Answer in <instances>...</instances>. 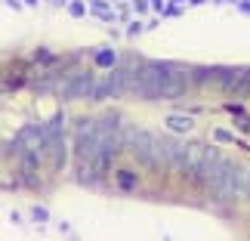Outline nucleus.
<instances>
[{"mask_svg": "<svg viewBox=\"0 0 250 241\" xmlns=\"http://www.w3.org/2000/svg\"><path fill=\"white\" fill-rule=\"evenodd\" d=\"M191 87V78L173 62H139L130 90L142 99H179Z\"/></svg>", "mask_w": 250, "mask_h": 241, "instance_id": "f257e3e1", "label": "nucleus"}, {"mask_svg": "<svg viewBox=\"0 0 250 241\" xmlns=\"http://www.w3.org/2000/svg\"><path fill=\"white\" fill-rule=\"evenodd\" d=\"M204 155H207V146H201V142H182L173 170H179L186 179H198V170H201V164H204Z\"/></svg>", "mask_w": 250, "mask_h": 241, "instance_id": "f03ea898", "label": "nucleus"}, {"mask_svg": "<svg viewBox=\"0 0 250 241\" xmlns=\"http://www.w3.org/2000/svg\"><path fill=\"white\" fill-rule=\"evenodd\" d=\"M244 195H250V167H244L241 161H232V167H229V179H226L223 204H229V201H241Z\"/></svg>", "mask_w": 250, "mask_h": 241, "instance_id": "7ed1b4c3", "label": "nucleus"}, {"mask_svg": "<svg viewBox=\"0 0 250 241\" xmlns=\"http://www.w3.org/2000/svg\"><path fill=\"white\" fill-rule=\"evenodd\" d=\"M133 158L142 161L146 167H155V152H158V133H151V130H139L136 133V139H133Z\"/></svg>", "mask_w": 250, "mask_h": 241, "instance_id": "20e7f679", "label": "nucleus"}, {"mask_svg": "<svg viewBox=\"0 0 250 241\" xmlns=\"http://www.w3.org/2000/svg\"><path fill=\"white\" fill-rule=\"evenodd\" d=\"M96 74H90V71H83V74H78V78H68V84L62 87V96L65 99H93V90H96Z\"/></svg>", "mask_w": 250, "mask_h": 241, "instance_id": "39448f33", "label": "nucleus"}, {"mask_svg": "<svg viewBox=\"0 0 250 241\" xmlns=\"http://www.w3.org/2000/svg\"><path fill=\"white\" fill-rule=\"evenodd\" d=\"M114 189L121 192H136L139 189V176L133 170H114Z\"/></svg>", "mask_w": 250, "mask_h": 241, "instance_id": "423d86ee", "label": "nucleus"}, {"mask_svg": "<svg viewBox=\"0 0 250 241\" xmlns=\"http://www.w3.org/2000/svg\"><path fill=\"white\" fill-rule=\"evenodd\" d=\"M167 127L173 133H188L195 124H191V118H186V114H170V118H167Z\"/></svg>", "mask_w": 250, "mask_h": 241, "instance_id": "0eeeda50", "label": "nucleus"}, {"mask_svg": "<svg viewBox=\"0 0 250 241\" xmlns=\"http://www.w3.org/2000/svg\"><path fill=\"white\" fill-rule=\"evenodd\" d=\"M96 65H102V68H111V65H118V56H114L111 50H99V56H96Z\"/></svg>", "mask_w": 250, "mask_h": 241, "instance_id": "6e6552de", "label": "nucleus"}, {"mask_svg": "<svg viewBox=\"0 0 250 241\" xmlns=\"http://www.w3.org/2000/svg\"><path fill=\"white\" fill-rule=\"evenodd\" d=\"M56 56L50 53V50H37V56H34V62H53Z\"/></svg>", "mask_w": 250, "mask_h": 241, "instance_id": "1a4fd4ad", "label": "nucleus"}, {"mask_svg": "<svg viewBox=\"0 0 250 241\" xmlns=\"http://www.w3.org/2000/svg\"><path fill=\"white\" fill-rule=\"evenodd\" d=\"M34 219H46V210L43 207H34Z\"/></svg>", "mask_w": 250, "mask_h": 241, "instance_id": "9d476101", "label": "nucleus"}]
</instances>
